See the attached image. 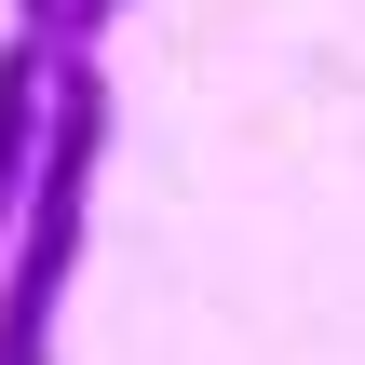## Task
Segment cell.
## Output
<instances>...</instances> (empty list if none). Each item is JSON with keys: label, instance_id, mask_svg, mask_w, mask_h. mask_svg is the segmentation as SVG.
I'll use <instances>...</instances> for the list:
<instances>
[{"label": "cell", "instance_id": "6da1fadb", "mask_svg": "<svg viewBox=\"0 0 365 365\" xmlns=\"http://www.w3.org/2000/svg\"><path fill=\"white\" fill-rule=\"evenodd\" d=\"M95 176H108V68H95V41H54L27 203H14V244H0V365H54L68 271H81V244H95Z\"/></svg>", "mask_w": 365, "mask_h": 365}, {"label": "cell", "instance_id": "7a4b0ae2", "mask_svg": "<svg viewBox=\"0 0 365 365\" xmlns=\"http://www.w3.org/2000/svg\"><path fill=\"white\" fill-rule=\"evenodd\" d=\"M41 68H54V41H0V244H14V203H27V149H41Z\"/></svg>", "mask_w": 365, "mask_h": 365}, {"label": "cell", "instance_id": "3957f363", "mask_svg": "<svg viewBox=\"0 0 365 365\" xmlns=\"http://www.w3.org/2000/svg\"><path fill=\"white\" fill-rule=\"evenodd\" d=\"M14 27L27 41H68V0H14Z\"/></svg>", "mask_w": 365, "mask_h": 365}, {"label": "cell", "instance_id": "277c9868", "mask_svg": "<svg viewBox=\"0 0 365 365\" xmlns=\"http://www.w3.org/2000/svg\"><path fill=\"white\" fill-rule=\"evenodd\" d=\"M108 14H122V0H68V41H108Z\"/></svg>", "mask_w": 365, "mask_h": 365}]
</instances>
